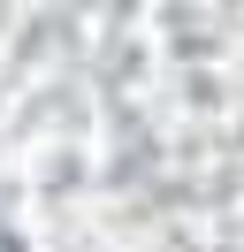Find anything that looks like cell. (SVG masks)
<instances>
[{
    "mask_svg": "<svg viewBox=\"0 0 244 252\" xmlns=\"http://www.w3.org/2000/svg\"><path fill=\"white\" fill-rule=\"evenodd\" d=\"M0 252H15V237H8V229H0Z\"/></svg>",
    "mask_w": 244,
    "mask_h": 252,
    "instance_id": "1",
    "label": "cell"
}]
</instances>
